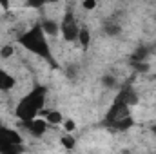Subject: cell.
I'll return each instance as SVG.
<instances>
[{
	"label": "cell",
	"instance_id": "5b68a950",
	"mask_svg": "<svg viewBox=\"0 0 156 154\" xmlns=\"http://www.w3.org/2000/svg\"><path fill=\"white\" fill-rule=\"evenodd\" d=\"M16 56V53H15V47L11 45V44H4L2 47H0V58L2 60H13Z\"/></svg>",
	"mask_w": 156,
	"mask_h": 154
},
{
	"label": "cell",
	"instance_id": "8992f818",
	"mask_svg": "<svg viewBox=\"0 0 156 154\" xmlns=\"http://www.w3.org/2000/svg\"><path fill=\"white\" fill-rule=\"evenodd\" d=\"M149 131H151V134H153V138L156 140V123H154V125H151V127H149Z\"/></svg>",
	"mask_w": 156,
	"mask_h": 154
},
{
	"label": "cell",
	"instance_id": "6da1fadb",
	"mask_svg": "<svg viewBox=\"0 0 156 154\" xmlns=\"http://www.w3.org/2000/svg\"><path fill=\"white\" fill-rule=\"evenodd\" d=\"M47 98H49L47 96V89L44 85H35L24 96H20V100L13 107L15 116L18 118V121H26V120L40 116V113L45 109Z\"/></svg>",
	"mask_w": 156,
	"mask_h": 154
},
{
	"label": "cell",
	"instance_id": "52a82bcc",
	"mask_svg": "<svg viewBox=\"0 0 156 154\" xmlns=\"http://www.w3.org/2000/svg\"><path fill=\"white\" fill-rule=\"evenodd\" d=\"M0 4H2V5H7V4H9V0H0Z\"/></svg>",
	"mask_w": 156,
	"mask_h": 154
},
{
	"label": "cell",
	"instance_id": "3957f363",
	"mask_svg": "<svg viewBox=\"0 0 156 154\" xmlns=\"http://www.w3.org/2000/svg\"><path fill=\"white\" fill-rule=\"evenodd\" d=\"M80 27H82V24L76 18L75 11L71 7H67L62 13V18H60V37H62V40L66 44H76Z\"/></svg>",
	"mask_w": 156,
	"mask_h": 154
},
{
	"label": "cell",
	"instance_id": "277c9868",
	"mask_svg": "<svg viewBox=\"0 0 156 154\" xmlns=\"http://www.w3.org/2000/svg\"><path fill=\"white\" fill-rule=\"evenodd\" d=\"M16 83H18V80L11 71L0 67V93H11L16 87Z\"/></svg>",
	"mask_w": 156,
	"mask_h": 154
},
{
	"label": "cell",
	"instance_id": "7a4b0ae2",
	"mask_svg": "<svg viewBox=\"0 0 156 154\" xmlns=\"http://www.w3.org/2000/svg\"><path fill=\"white\" fill-rule=\"evenodd\" d=\"M18 44H20L27 53L38 56V58L45 60V62L55 64L53 51H51V45H49V38H47V35L44 33V29L40 27V24L31 26L29 29H26V31L18 37Z\"/></svg>",
	"mask_w": 156,
	"mask_h": 154
}]
</instances>
